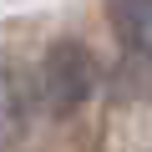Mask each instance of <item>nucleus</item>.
<instances>
[{
	"label": "nucleus",
	"mask_w": 152,
	"mask_h": 152,
	"mask_svg": "<svg viewBox=\"0 0 152 152\" xmlns=\"http://www.w3.org/2000/svg\"><path fill=\"white\" fill-rule=\"evenodd\" d=\"M96 91V56L81 41H56L41 61V107L51 117H71Z\"/></svg>",
	"instance_id": "f257e3e1"
},
{
	"label": "nucleus",
	"mask_w": 152,
	"mask_h": 152,
	"mask_svg": "<svg viewBox=\"0 0 152 152\" xmlns=\"http://www.w3.org/2000/svg\"><path fill=\"white\" fill-rule=\"evenodd\" d=\"M107 20L132 56H152V0H112Z\"/></svg>",
	"instance_id": "f03ea898"
},
{
	"label": "nucleus",
	"mask_w": 152,
	"mask_h": 152,
	"mask_svg": "<svg viewBox=\"0 0 152 152\" xmlns=\"http://www.w3.org/2000/svg\"><path fill=\"white\" fill-rule=\"evenodd\" d=\"M26 112H31L26 76H20L10 61H0V147H10V142L26 132Z\"/></svg>",
	"instance_id": "7ed1b4c3"
}]
</instances>
